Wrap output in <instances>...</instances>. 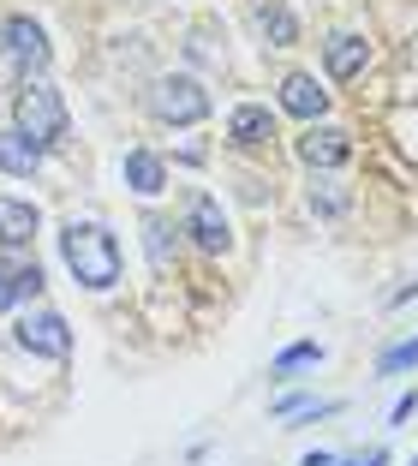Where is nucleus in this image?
I'll return each mask as SVG.
<instances>
[{"label":"nucleus","instance_id":"14","mask_svg":"<svg viewBox=\"0 0 418 466\" xmlns=\"http://www.w3.org/2000/svg\"><path fill=\"white\" fill-rule=\"evenodd\" d=\"M144 251H149V263H156V269H174V258H179V239H174V228H168L162 216H149L144 221Z\"/></svg>","mask_w":418,"mask_h":466},{"label":"nucleus","instance_id":"12","mask_svg":"<svg viewBox=\"0 0 418 466\" xmlns=\"http://www.w3.org/2000/svg\"><path fill=\"white\" fill-rule=\"evenodd\" d=\"M364 60H371V42H364V36H329V48H323L329 78H359Z\"/></svg>","mask_w":418,"mask_h":466},{"label":"nucleus","instance_id":"8","mask_svg":"<svg viewBox=\"0 0 418 466\" xmlns=\"http://www.w3.org/2000/svg\"><path fill=\"white\" fill-rule=\"evenodd\" d=\"M281 108H287V114H299V120H323L329 90L311 78V72H287V78H281Z\"/></svg>","mask_w":418,"mask_h":466},{"label":"nucleus","instance_id":"7","mask_svg":"<svg viewBox=\"0 0 418 466\" xmlns=\"http://www.w3.org/2000/svg\"><path fill=\"white\" fill-rule=\"evenodd\" d=\"M186 233L198 239L203 251H209V258H221V251L233 246V228H228V216H221V204H216V198H198V204H191Z\"/></svg>","mask_w":418,"mask_h":466},{"label":"nucleus","instance_id":"18","mask_svg":"<svg viewBox=\"0 0 418 466\" xmlns=\"http://www.w3.org/2000/svg\"><path fill=\"white\" fill-rule=\"evenodd\" d=\"M317 359H323V347H317V341H293L281 359H275V370L287 377V370H299V365H317Z\"/></svg>","mask_w":418,"mask_h":466},{"label":"nucleus","instance_id":"4","mask_svg":"<svg viewBox=\"0 0 418 466\" xmlns=\"http://www.w3.org/2000/svg\"><path fill=\"white\" fill-rule=\"evenodd\" d=\"M149 114L162 126H198L209 114V90L198 78H186V72H168V78L149 84Z\"/></svg>","mask_w":418,"mask_h":466},{"label":"nucleus","instance_id":"16","mask_svg":"<svg viewBox=\"0 0 418 466\" xmlns=\"http://www.w3.org/2000/svg\"><path fill=\"white\" fill-rule=\"evenodd\" d=\"M347 204H352V198L341 192L335 179H311V209H323V216H347Z\"/></svg>","mask_w":418,"mask_h":466},{"label":"nucleus","instance_id":"10","mask_svg":"<svg viewBox=\"0 0 418 466\" xmlns=\"http://www.w3.org/2000/svg\"><path fill=\"white\" fill-rule=\"evenodd\" d=\"M228 137H233V144H245V150H257V144H270V137H275V114L257 108V102H240L233 120H228Z\"/></svg>","mask_w":418,"mask_h":466},{"label":"nucleus","instance_id":"11","mask_svg":"<svg viewBox=\"0 0 418 466\" xmlns=\"http://www.w3.org/2000/svg\"><path fill=\"white\" fill-rule=\"evenodd\" d=\"M120 174H126V186H132V192H144V198H156L168 186V162H162V156H149V150H126Z\"/></svg>","mask_w":418,"mask_h":466},{"label":"nucleus","instance_id":"22","mask_svg":"<svg viewBox=\"0 0 418 466\" xmlns=\"http://www.w3.org/2000/svg\"><path fill=\"white\" fill-rule=\"evenodd\" d=\"M18 305V288H13V269H0V311H13Z\"/></svg>","mask_w":418,"mask_h":466},{"label":"nucleus","instance_id":"9","mask_svg":"<svg viewBox=\"0 0 418 466\" xmlns=\"http://www.w3.org/2000/svg\"><path fill=\"white\" fill-rule=\"evenodd\" d=\"M42 228L36 204H25V198H0V246H30Z\"/></svg>","mask_w":418,"mask_h":466},{"label":"nucleus","instance_id":"15","mask_svg":"<svg viewBox=\"0 0 418 466\" xmlns=\"http://www.w3.org/2000/svg\"><path fill=\"white\" fill-rule=\"evenodd\" d=\"M257 25L270 30V42L275 48H287V42L299 36V25H293V13H287V6H270V0H263V6H257Z\"/></svg>","mask_w":418,"mask_h":466},{"label":"nucleus","instance_id":"1","mask_svg":"<svg viewBox=\"0 0 418 466\" xmlns=\"http://www.w3.org/2000/svg\"><path fill=\"white\" fill-rule=\"evenodd\" d=\"M60 258L90 293H108L120 281V246H114V233L102 221H66L60 228Z\"/></svg>","mask_w":418,"mask_h":466},{"label":"nucleus","instance_id":"6","mask_svg":"<svg viewBox=\"0 0 418 466\" xmlns=\"http://www.w3.org/2000/svg\"><path fill=\"white\" fill-rule=\"evenodd\" d=\"M347 156H352V137L341 132V126H317V120H311V132L299 137V162H305V167H317V174L341 167Z\"/></svg>","mask_w":418,"mask_h":466},{"label":"nucleus","instance_id":"3","mask_svg":"<svg viewBox=\"0 0 418 466\" xmlns=\"http://www.w3.org/2000/svg\"><path fill=\"white\" fill-rule=\"evenodd\" d=\"M48 55H55V48H48L36 18H25V13L0 18V66H13L18 78H42V72H48Z\"/></svg>","mask_w":418,"mask_h":466},{"label":"nucleus","instance_id":"24","mask_svg":"<svg viewBox=\"0 0 418 466\" xmlns=\"http://www.w3.org/2000/svg\"><path fill=\"white\" fill-rule=\"evenodd\" d=\"M305 466H335V454H323V449H317V454H305Z\"/></svg>","mask_w":418,"mask_h":466},{"label":"nucleus","instance_id":"2","mask_svg":"<svg viewBox=\"0 0 418 466\" xmlns=\"http://www.w3.org/2000/svg\"><path fill=\"white\" fill-rule=\"evenodd\" d=\"M18 132L36 144V150H48V144H60L66 137V102H60L55 84H42V78H25V90H18Z\"/></svg>","mask_w":418,"mask_h":466},{"label":"nucleus","instance_id":"23","mask_svg":"<svg viewBox=\"0 0 418 466\" xmlns=\"http://www.w3.org/2000/svg\"><path fill=\"white\" fill-rule=\"evenodd\" d=\"M413 407H418V395H401V400H394V412H389V419H394V425H406V419H413Z\"/></svg>","mask_w":418,"mask_h":466},{"label":"nucleus","instance_id":"25","mask_svg":"<svg viewBox=\"0 0 418 466\" xmlns=\"http://www.w3.org/2000/svg\"><path fill=\"white\" fill-rule=\"evenodd\" d=\"M413 466H418V461H413Z\"/></svg>","mask_w":418,"mask_h":466},{"label":"nucleus","instance_id":"13","mask_svg":"<svg viewBox=\"0 0 418 466\" xmlns=\"http://www.w3.org/2000/svg\"><path fill=\"white\" fill-rule=\"evenodd\" d=\"M0 167H6L13 179H30L42 167V150L30 144L25 132H18V126H13V132H0Z\"/></svg>","mask_w":418,"mask_h":466},{"label":"nucleus","instance_id":"19","mask_svg":"<svg viewBox=\"0 0 418 466\" xmlns=\"http://www.w3.org/2000/svg\"><path fill=\"white\" fill-rule=\"evenodd\" d=\"M13 288H18V299H36V293H42V269H36V263L13 269Z\"/></svg>","mask_w":418,"mask_h":466},{"label":"nucleus","instance_id":"5","mask_svg":"<svg viewBox=\"0 0 418 466\" xmlns=\"http://www.w3.org/2000/svg\"><path fill=\"white\" fill-rule=\"evenodd\" d=\"M18 347L36 359H66L72 353V329L60 311H30L25 323H18Z\"/></svg>","mask_w":418,"mask_h":466},{"label":"nucleus","instance_id":"21","mask_svg":"<svg viewBox=\"0 0 418 466\" xmlns=\"http://www.w3.org/2000/svg\"><path fill=\"white\" fill-rule=\"evenodd\" d=\"M305 407H311L305 395H281V400H275V419H293V412H305Z\"/></svg>","mask_w":418,"mask_h":466},{"label":"nucleus","instance_id":"17","mask_svg":"<svg viewBox=\"0 0 418 466\" xmlns=\"http://www.w3.org/2000/svg\"><path fill=\"white\" fill-rule=\"evenodd\" d=\"M413 365H418V335L413 341H394L389 353L377 359V377H394V370H413Z\"/></svg>","mask_w":418,"mask_h":466},{"label":"nucleus","instance_id":"20","mask_svg":"<svg viewBox=\"0 0 418 466\" xmlns=\"http://www.w3.org/2000/svg\"><path fill=\"white\" fill-rule=\"evenodd\" d=\"M335 466H389V449H364V454H352V461H335Z\"/></svg>","mask_w":418,"mask_h":466}]
</instances>
